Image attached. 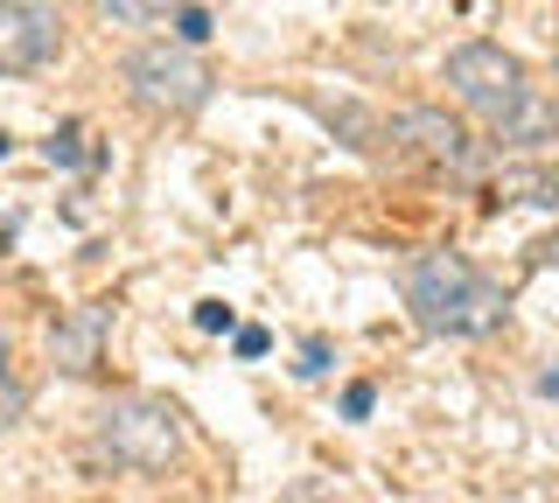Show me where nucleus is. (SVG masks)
I'll return each instance as SVG.
<instances>
[{
  "label": "nucleus",
  "mask_w": 559,
  "mask_h": 503,
  "mask_svg": "<svg viewBox=\"0 0 559 503\" xmlns=\"http://www.w3.org/2000/svg\"><path fill=\"white\" fill-rule=\"evenodd\" d=\"M448 84H454V98H462L468 112H483L489 127H497V141H511V147H538V141L559 133V112L524 84L518 57H503L497 43H462L448 57Z\"/></svg>",
  "instance_id": "nucleus-1"
},
{
  "label": "nucleus",
  "mask_w": 559,
  "mask_h": 503,
  "mask_svg": "<svg viewBox=\"0 0 559 503\" xmlns=\"http://www.w3.org/2000/svg\"><path fill=\"white\" fill-rule=\"evenodd\" d=\"M406 308L427 336H489L511 315L503 287L489 273H476L462 252H419L406 266Z\"/></svg>",
  "instance_id": "nucleus-2"
},
{
  "label": "nucleus",
  "mask_w": 559,
  "mask_h": 503,
  "mask_svg": "<svg viewBox=\"0 0 559 503\" xmlns=\"http://www.w3.org/2000/svg\"><path fill=\"white\" fill-rule=\"evenodd\" d=\"M210 84H217V77H210V63L197 57V43H147V49L127 57V92L147 112H162V119L197 112L210 98Z\"/></svg>",
  "instance_id": "nucleus-3"
},
{
  "label": "nucleus",
  "mask_w": 559,
  "mask_h": 503,
  "mask_svg": "<svg viewBox=\"0 0 559 503\" xmlns=\"http://www.w3.org/2000/svg\"><path fill=\"white\" fill-rule=\"evenodd\" d=\"M105 455L127 462V468H168L182 455V420H175L168 398H119L98 427Z\"/></svg>",
  "instance_id": "nucleus-4"
},
{
  "label": "nucleus",
  "mask_w": 559,
  "mask_h": 503,
  "mask_svg": "<svg viewBox=\"0 0 559 503\" xmlns=\"http://www.w3.org/2000/svg\"><path fill=\"white\" fill-rule=\"evenodd\" d=\"M57 49H63L57 8H43V0H14V8H0V77L43 71Z\"/></svg>",
  "instance_id": "nucleus-5"
},
{
  "label": "nucleus",
  "mask_w": 559,
  "mask_h": 503,
  "mask_svg": "<svg viewBox=\"0 0 559 503\" xmlns=\"http://www.w3.org/2000/svg\"><path fill=\"white\" fill-rule=\"evenodd\" d=\"M105 308H70L57 322V336H49V357H57V371H98V350H105Z\"/></svg>",
  "instance_id": "nucleus-6"
},
{
  "label": "nucleus",
  "mask_w": 559,
  "mask_h": 503,
  "mask_svg": "<svg viewBox=\"0 0 559 503\" xmlns=\"http://www.w3.org/2000/svg\"><path fill=\"white\" fill-rule=\"evenodd\" d=\"M392 133H399V141H413L419 154H433V161H448V168H462V161H468V133L454 127L448 112L413 106V112H399V119H392Z\"/></svg>",
  "instance_id": "nucleus-7"
},
{
  "label": "nucleus",
  "mask_w": 559,
  "mask_h": 503,
  "mask_svg": "<svg viewBox=\"0 0 559 503\" xmlns=\"http://www.w3.org/2000/svg\"><path fill=\"white\" fill-rule=\"evenodd\" d=\"M175 8H182V0H98V14H112L119 28H154V22H168Z\"/></svg>",
  "instance_id": "nucleus-8"
},
{
  "label": "nucleus",
  "mask_w": 559,
  "mask_h": 503,
  "mask_svg": "<svg viewBox=\"0 0 559 503\" xmlns=\"http://www.w3.org/2000/svg\"><path fill=\"white\" fill-rule=\"evenodd\" d=\"M43 161H49V168H78V161H84V127H57V133L43 141Z\"/></svg>",
  "instance_id": "nucleus-9"
},
{
  "label": "nucleus",
  "mask_w": 559,
  "mask_h": 503,
  "mask_svg": "<svg viewBox=\"0 0 559 503\" xmlns=\"http://www.w3.org/2000/svg\"><path fill=\"white\" fill-rule=\"evenodd\" d=\"M197 328H203V336H231L238 315H231L224 301H197Z\"/></svg>",
  "instance_id": "nucleus-10"
},
{
  "label": "nucleus",
  "mask_w": 559,
  "mask_h": 503,
  "mask_svg": "<svg viewBox=\"0 0 559 503\" xmlns=\"http://www.w3.org/2000/svg\"><path fill=\"white\" fill-rule=\"evenodd\" d=\"M175 36H182V43H210V14L182 0V8H175Z\"/></svg>",
  "instance_id": "nucleus-11"
},
{
  "label": "nucleus",
  "mask_w": 559,
  "mask_h": 503,
  "mask_svg": "<svg viewBox=\"0 0 559 503\" xmlns=\"http://www.w3.org/2000/svg\"><path fill=\"white\" fill-rule=\"evenodd\" d=\"M294 371H301V378H322V371H329V336H308V343H301V363H294Z\"/></svg>",
  "instance_id": "nucleus-12"
},
{
  "label": "nucleus",
  "mask_w": 559,
  "mask_h": 503,
  "mask_svg": "<svg viewBox=\"0 0 559 503\" xmlns=\"http://www.w3.org/2000/svg\"><path fill=\"white\" fill-rule=\"evenodd\" d=\"M231 350H238V357H266L273 336H266V328H231Z\"/></svg>",
  "instance_id": "nucleus-13"
},
{
  "label": "nucleus",
  "mask_w": 559,
  "mask_h": 503,
  "mask_svg": "<svg viewBox=\"0 0 559 503\" xmlns=\"http://www.w3.org/2000/svg\"><path fill=\"white\" fill-rule=\"evenodd\" d=\"M371 406H378L371 385H349V392H343V420H371Z\"/></svg>",
  "instance_id": "nucleus-14"
},
{
  "label": "nucleus",
  "mask_w": 559,
  "mask_h": 503,
  "mask_svg": "<svg viewBox=\"0 0 559 503\" xmlns=\"http://www.w3.org/2000/svg\"><path fill=\"white\" fill-rule=\"evenodd\" d=\"M22 406H28V392H22V385H8V378H0V427H8V420H14V412H22Z\"/></svg>",
  "instance_id": "nucleus-15"
},
{
  "label": "nucleus",
  "mask_w": 559,
  "mask_h": 503,
  "mask_svg": "<svg viewBox=\"0 0 559 503\" xmlns=\"http://www.w3.org/2000/svg\"><path fill=\"white\" fill-rule=\"evenodd\" d=\"M538 398H559V363H552L546 378H538Z\"/></svg>",
  "instance_id": "nucleus-16"
},
{
  "label": "nucleus",
  "mask_w": 559,
  "mask_h": 503,
  "mask_svg": "<svg viewBox=\"0 0 559 503\" xmlns=\"http://www.w3.org/2000/svg\"><path fill=\"white\" fill-rule=\"evenodd\" d=\"M8 147H14V141H8V133H0V161H8Z\"/></svg>",
  "instance_id": "nucleus-17"
},
{
  "label": "nucleus",
  "mask_w": 559,
  "mask_h": 503,
  "mask_svg": "<svg viewBox=\"0 0 559 503\" xmlns=\"http://www.w3.org/2000/svg\"><path fill=\"white\" fill-rule=\"evenodd\" d=\"M0 371H8V343H0Z\"/></svg>",
  "instance_id": "nucleus-18"
}]
</instances>
